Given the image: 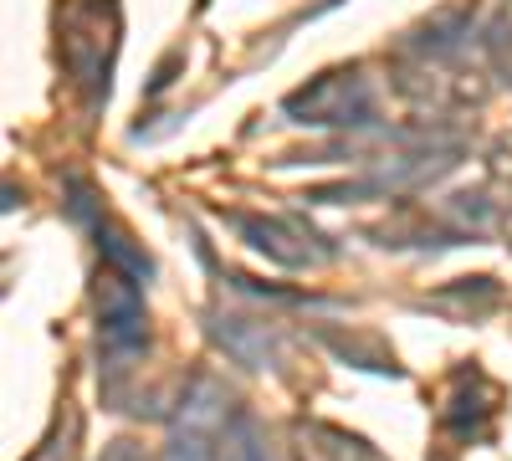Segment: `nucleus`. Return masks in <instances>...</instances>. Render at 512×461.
Wrapping results in <instances>:
<instances>
[{
	"mask_svg": "<svg viewBox=\"0 0 512 461\" xmlns=\"http://www.w3.org/2000/svg\"><path fill=\"white\" fill-rule=\"evenodd\" d=\"M103 16H113V0H72L62 16V47H67V67L77 72V82H88L93 98H108V67H113V31L118 21L103 26Z\"/></svg>",
	"mask_w": 512,
	"mask_h": 461,
	"instance_id": "nucleus-1",
	"label": "nucleus"
},
{
	"mask_svg": "<svg viewBox=\"0 0 512 461\" xmlns=\"http://www.w3.org/2000/svg\"><path fill=\"white\" fill-rule=\"evenodd\" d=\"M221 446H226V461H267V446H262V436H256V426L246 421V415L226 431Z\"/></svg>",
	"mask_w": 512,
	"mask_h": 461,
	"instance_id": "nucleus-3",
	"label": "nucleus"
},
{
	"mask_svg": "<svg viewBox=\"0 0 512 461\" xmlns=\"http://www.w3.org/2000/svg\"><path fill=\"white\" fill-rule=\"evenodd\" d=\"M287 113L297 123H338V129H359L374 118V88L364 82V67H338L323 72L313 88L292 93Z\"/></svg>",
	"mask_w": 512,
	"mask_h": 461,
	"instance_id": "nucleus-2",
	"label": "nucleus"
}]
</instances>
